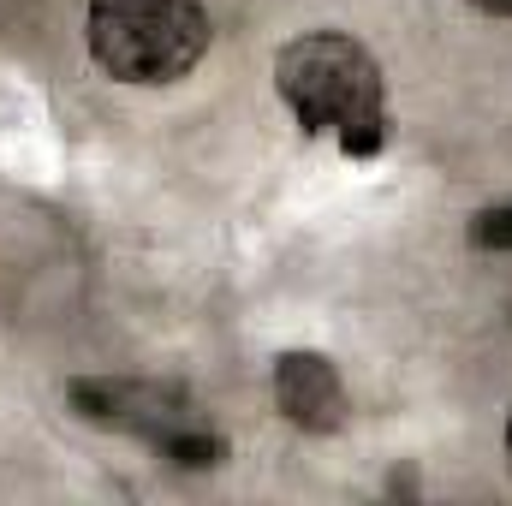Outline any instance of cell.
Here are the masks:
<instances>
[{
    "label": "cell",
    "mask_w": 512,
    "mask_h": 506,
    "mask_svg": "<svg viewBox=\"0 0 512 506\" xmlns=\"http://www.w3.org/2000/svg\"><path fill=\"white\" fill-rule=\"evenodd\" d=\"M72 411L96 429H120L149 441L161 459H173L179 471H215L227 465V435L203 417V405L173 387V381H131V376H84L66 387Z\"/></svg>",
    "instance_id": "cell-3"
},
{
    "label": "cell",
    "mask_w": 512,
    "mask_h": 506,
    "mask_svg": "<svg viewBox=\"0 0 512 506\" xmlns=\"http://www.w3.org/2000/svg\"><path fill=\"white\" fill-rule=\"evenodd\" d=\"M274 405L304 435H334L352 417V393L322 352H280L274 358Z\"/></svg>",
    "instance_id": "cell-4"
},
{
    "label": "cell",
    "mask_w": 512,
    "mask_h": 506,
    "mask_svg": "<svg viewBox=\"0 0 512 506\" xmlns=\"http://www.w3.org/2000/svg\"><path fill=\"white\" fill-rule=\"evenodd\" d=\"M471 245L477 251H512V203H495V209L471 215Z\"/></svg>",
    "instance_id": "cell-5"
},
{
    "label": "cell",
    "mask_w": 512,
    "mask_h": 506,
    "mask_svg": "<svg viewBox=\"0 0 512 506\" xmlns=\"http://www.w3.org/2000/svg\"><path fill=\"white\" fill-rule=\"evenodd\" d=\"M274 96L304 137H334L340 155L370 161L387 143V84L376 54L346 30H304L274 54Z\"/></svg>",
    "instance_id": "cell-1"
},
{
    "label": "cell",
    "mask_w": 512,
    "mask_h": 506,
    "mask_svg": "<svg viewBox=\"0 0 512 506\" xmlns=\"http://www.w3.org/2000/svg\"><path fill=\"white\" fill-rule=\"evenodd\" d=\"M90 60L131 90H161L197 72L215 30L203 0H90L84 12Z\"/></svg>",
    "instance_id": "cell-2"
},
{
    "label": "cell",
    "mask_w": 512,
    "mask_h": 506,
    "mask_svg": "<svg viewBox=\"0 0 512 506\" xmlns=\"http://www.w3.org/2000/svg\"><path fill=\"white\" fill-rule=\"evenodd\" d=\"M507 471H512V411H507Z\"/></svg>",
    "instance_id": "cell-7"
},
{
    "label": "cell",
    "mask_w": 512,
    "mask_h": 506,
    "mask_svg": "<svg viewBox=\"0 0 512 506\" xmlns=\"http://www.w3.org/2000/svg\"><path fill=\"white\" fill-rule=\"evenodd\" d=\"M477 12H489V18H512V0H471Z\"/></svg>",
    "instance_id": "cell-6"
}]
</instances>
